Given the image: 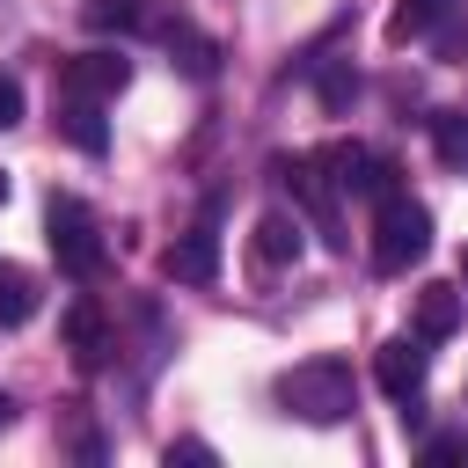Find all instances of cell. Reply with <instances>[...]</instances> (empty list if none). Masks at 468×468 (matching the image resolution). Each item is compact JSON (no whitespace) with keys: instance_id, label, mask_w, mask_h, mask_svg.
Listing matches in <instances>:
<instances>
[{"instance_id":"6da1fadb","label":"cell","mask_w":468,"mask_h":468,"mask_svg":"<svg viewBox=\"0 0 468 468\" xmlns=\"http://www.w3.org/2000/svg\"><path fill=\"white\" fill-rule=\"evenodd\" d=\"M278 402L300 424H344L351 402H358V388H351V366L344 358H307V366H292L278 380Z\"/></svg>"},{"instance_id":"7a4b0ae2","label":"cell","mask_w":468,"mask_h":468,"mask_svg":"<svg viewBox=\"0 0 468 468\" xmlns=\"http://www.w3.org/2000/svg\"><path fill=\"white\" fill-rule=\"evenodd\" d=\"M431 249V212L417 205V197H380V212H373V271H410L417 256Z\"/></svg>"},{"instance_id":"3957f363","label":"cell","mask_w":468,"mask_h":468,"mask_svg":"<svg viewBox=\"0 0 468 468\" xmlns=\"http://www.w3.org/2000/svg\"><path fill=\"white\" fill-rule=\"evenodd\" d=\"M51 256H58L66 278H95L102 271V234H95L80 197H51Z\"/></svg>"},{"instance_id":"277c9868","label":"cell","mask_w":468,"mask_h":468,"mask_svg":"<svg viewBox=\"0 0 468 468\" xmlns=\"http://www.w3.org/2000/svg\"><path fill=\"white\" fill-rule=\"evenodd\" d=\"M271 176L292 190V205H307V212H314V227H322L329 241H344V234H336V205H329V190H336V183L322 176V161H307V154H278V161H271Z\"/></svg>"},{"instance_id":"5b68a950","label":"cell","mask_w":468,"mask_h":468,"mask_svg":"<svg viewBox=\"0 0 468 468\" xmlns=\"http://www.w3.org/2000/svg\"><path fill=\"white\" fill-rule=\"evenodd\" d=\"M424 373H431V351H424V336H388V344L373 351V380H380L395 402L424 395Z\"/></svg>"},{"instance_id":"8992f818","label":"cell","mask_w":468,"mask_h":468,"mask_svg":"<svg viewBox=\"0 0 468 468\" xmlns=\"http://www.w3.org/2000/svg\"><path fill=\"white\" fill-rule=\"evenodd\" d=\"M124 80H132V66H124L117 51H80V58L58 66V95H88V102L124 95Z\"/></svg>"},{"instance_id":"52a82bcc","label":"cell","mask_w":468,"mask_h":468,"mask_svg":"<svg viewBox=\"0 0 468 468\" xmlns=\"http://www.w3.org/2000/svg\"><path fill=\"white\" fill-rule=\"evenodd\" d=\"M168 278H176V285H212V278H219V234H212V227H190V234L168 249Z\"/></svg>"},{"instance_id":"ba28073f","label":"cell","mask_w":468,"mask_h":468,"mask_svg":"<svg viewBox=\"0 0 468 468\" xmlns=\"http://www.w3.org/2000/svg\"><path fill=\"white\" fill-rule=\"evenodd\" d=\"M66 344H73V366H80V373H95V366L110 358V322H102L95 300H73V307H66Z\"/></svg>"},{"instance_id":"9c48e42d","label":"cell","mask_w":468,"mask_h":468,"mask_svg":"<svg viewBox=\"0 0 468 468\" xmlns=\"http://www.w3.org/2000/svg\"><path fill=\"white\" fill-rule=\"evenodd\" d=\"M249 256H256V271H285V263L300 256V219L263 212V219H256V234H249Z\"/></svg>"},{"instance_id":"30bf717a","label":"cell","mask_w":468,"mask_h":468,"mask_svg":"<svg viewBox=\"0 0 468 468\" xmlns=\"http://www.w3.org/2000/svg\"><path fill=\"white\" fill-rule=\"evenodd\" d=\"M453 329H461V292H453V285H424V292H417V336L439 344V336H453Z\"/></svg>"},{"instance_id":"8fae6325","label":"cell","mask_w":468,"mask_h":468,"mask_svg":"<svg viewBox=\"0 0 468 468\" xmlns=\"http://www.w3.org/2000/svg\"><path fill=\"white\" fill-rule=\"evenodd\" d=\"M446 15H453V0H395V15H388V44H417V37H431Z\"/></svg>"},{"instance_id":"7c38bea8","label":"cell","mask_w":468,"mask_h":468,"mask_svg":"<svg viewBox=\"0 0 468 468\" xmlns=\"http://www.w3.org/2000/svg\"><path fill=\"white\" fill-rule=\"evenodd\" d=\"M66 110H58V124H66V139L80 146V154H102L110 146V132H102V102H88V95H58Z\"/></svg>"},{"instance_id":"4fadbf2b","label":"cell","mask_w":468,"mask_h":468,"mask_svg":"<svg viewBox=\"0 0 468 468\" xmlns=\"http://www.w3.org/2000/svg\"><path fill=\"white\" fill-rule=\"evenodd\" d=\"M314 161H322V176H329L336 190H351V197H358V183H366V161H373V154H366L358 139H329Z\"/></svg>"},{"instance_id":"5bb4252c","label":"cell","mask_w":468,"mask_h":468,"mask_svg":"<svg viewBox=\"0 0 468 468\" xmlns=\"http://www.w3.org/2000/svg\"><path fill=\"white\" fill-rule=\"evenodd\" d=\"M29 314H37V278L15 271V263H0V329H22Z\"/></svg>"},{"instance_id":"9a60e30c","label":"cell","mask_w":468,"mask_h":468,"mask_svg":"<svg viewBox=\"0 0 468 468\" xmlns=\"http://www.w3.org/2000/svg\"><path fill=\"white\" fill-rule=\"evenodd\" d=\"M314 95H322V110H329V117H344V110H351V95H358V73H351L344 58H329V66L314 73Z\"/></svg>"},{"instance_id":"2e32d148","label":"cell","mask_w":468,"mask_h":468,"mask_svg":"<svg viewBox=\"0 0 468 468\" xmlns=\"http://www.w3.org/2000/svg\"><path fill=\"white\" fill-rule=\"evenodd\" d=\"M395 176H402V168H395L388 154H373V161H366V183H358V197H395V190H402Z\"/></svg>"},{"instance_id":"e0dca14e","label":"cell","mask_w":468,"mask_h":468,"mask_svg":"<svg viewBox=\"0 0 468 468\" xmlns=\"http://www.w3.org/2000/svg\"><path fill=\"white\" fill-rule=\"evenodd\" d=\"M439 154L453 168H468V117H439Z\"/></svg>"},{"instance_id":"ac0fdd59","label":"cell","mask_w":468,"mask_h":468,"mask_svg":"<svg viewBox=\"0 0 468 468\" xmlns=\"http://www.w3.org/2000/svg\"><path fill=\"white\" fill-rule=\"evenodd\" d=\"M88 22H95V29H110V22L124 29V22H139V7H132V0H95V7H88Z\"/></svg>"},{"instance_id":"d6986e66","label":"cell","mask_w":468,"mask_h":468,"mask_svg":"<svg viewBox=\"0 0 468 468\" xmlns=\"http://www.w3.org/2000/svg\"><path fill=\"white\" fill-rule=\"evenodd\" d=\"M7 124H22V80L15 73H0V132Z\"/></svg>"},{"instance_id":"ffe728a7","label":"cell","mask_w":468,"mask_h":468,"mask_svg":"<svg viewBox=\"0 0 468 468\" xmlns=\"http://www.w3.org/2000/svg\"><path fill=\"white\" fill-rule=\"evenodd\" d=\"M424 461H468V439H453V431L446 439H424Z\"/></svg>"},{"instance_id":"44dd1931","label":"cell","mask_w":468,"mask_h":468,"mask_svg":"<svg viewBox=\"0 0 468 468\" xmlns=\"http://www.w3.org/2000/svg\"><path fill=\"white\" fill-rule=\"evenodd\" d=\"M7 424H15V402H7V395H0V431H7Z\"/></svg>"},{"instance_id":"7402d4cb","label":"cell","mask_w":468,"mask_h":468,"mask_svg":"<svg viewBox=\"0 0 468 468\" xmlns=\"http://www.w3.org/2000/svg\"><path fill=\"white\" fill-rule=\"evenodd\" d=\"M461 285H468V249H461Z\"/></svg>"},{"instance_id":"603a6c76","label":"cell","mask_w":468,"mask_h":468,"mask_svg":"<svg viewBox=\"0 0 468 468\" xmlns=\"http://www.w3.org/2000/svg\"><path fill=\"white\" fill-rule=\"evenodd\" d=\"M0 205H7V168H0Z\"/></svg>"}]
</instances>
